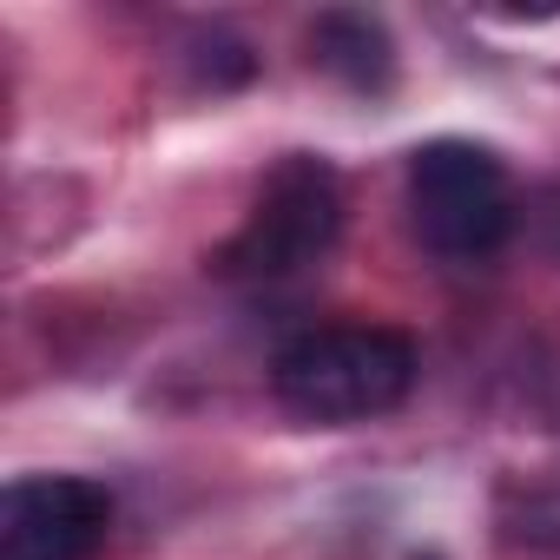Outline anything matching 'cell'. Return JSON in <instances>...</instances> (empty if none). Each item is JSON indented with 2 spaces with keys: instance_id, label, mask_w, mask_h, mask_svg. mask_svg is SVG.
<instances>
[{
  "instance_id": "cell-1",
  "label": "cell",
  "mask_w": 560,
  "mask_h": 560,
  "mask_svg": "<svg viewBox=\"0 0 560 560\" xmlns=\"http://www.w3.org/2000/svg\"><path fill=\"white\" fill-rule=\"evenodd\" d=\"M416 343L389 324H324L291 337L270 357V396L304 422L324 429H350V422H376L389 409L409 402L416 389Z\"/></svg>"
},
{
  "instance_id": "cell-2",
  "label": "cell",
  "mask_w": 560,
  "mask_h": 560,
  "mask_svg": "<svg viewBox=\"0 0 560 560\" xmlns=\"http://www.w3.org/2000/svg\"><path fill=\"white\" fill-rule=\"evenodd\" d=\"M337 237H343V178L324 159L291 152L270 165L244 224L218 244L211 270L231 277V284H284V277H304L311 264H324Z\"/></svg>"
},
{
  "instance_id": "cell-3",
  "label": "cell",
  "mask_w": 560,
  "mask_h": 560,
  "mask_svg": "<svg viewBox=\"0 0 560 560\" xmlns=\"http://www.w3.org/2000/svg\"><path fill=\"white\" fill-rule=\"evenodd\" d=\"M409 224L448 264H481L514 231V178L475 139H429L409 152Z\"/></svg>"
},
{
  "instance_id": "cell-4",
  "label": "cell",
  "mask_w": 560,
  "mask_h": 560,
  "mask_svg": "<svg viewBox=\"0 0 560 560\" xmlns=\"http://www.w3.org/2000/svg\"><path fill=\"white\" fill-rule=\"evenodd\" d=\"M113 534V494L86 475H21L0 494V560H93Z\"/></svg>"
},
{
  "instance_id": "cell-5",
  "label": "cell",
  "mask_w": 560,
  "mask_h": 560,
  "mask_svg": "<svg viewBox=\"0 0 560 560\" xmlns=\"http://www.w3.org/2000/svg\"><path fill=\"white\" fill-rule=\"evenodd\" d=\"M311 60L357 93H383L396 80V47H389L383 21H370V14H324L311 27Z\"/></svg>"
},
{
  "instance_id": "cell-6",
  "label": "cell",
  "mask_w": 560,
  "mask_h": 560,
  "mask_svg": "<svg viewBox=\"0 0 560 560\" xmlns=\"http://www.w3.org/2000/svg\"><path fill=\"white\" fill-rule=\"evenodd\" d=\"M508 534L521 540V547H560V481L553 488H534L527 501H521V514H508Z\"/></svg>"
}]
</instances>
